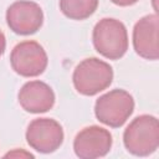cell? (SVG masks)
I'll use <instances>...</instances> for the list:
<instances>
[{
  "mask_svg": "<svg viewBox=\"0 0 159 159\" xmlns=\"http://www.w3.org/2000/svg\"><path fill=\"white\" fill-rule=\"evenodd\" d=\"M125 149L137 157L153 154L159 145V123L157 117L142 114L135 117L123 133Z\"/></svg>",
  "mask_w": 159,
  "mask_h": 159,
  "instance_id": "1",
  "label": "cell"
},
{
  "mask_svg": "<svg viewBox=\"0 0 159 159\" xmlns=\"http://www.w3.org/2000/svg\"><path fill=\"white\" fill-rule=\"evenodd\" d=\"M96 51L108 60H119L128 50V32L124 24L117 19L99 20L92 32Z\"/></svg>",
  "mask_w": 159,
  "mask_h": 159,
  "instance_id": "2",
  "label": "cell"
},
{
  "mask_svg": "<svg viewBox=\"0 0 159 159\" xmlns=\"http://www.w3.org/2000/svg\"><path fill=\"white\" fill-rule=\"evenodd\" d=\"M113 80V70L106 61L89 57L81 61L72 75L76 91L83 96H94L108 88Z\"/></svg>",
  "mask_w": 159,
  "mask_h": 159,
  "instance_id": "3",
  "label": "cell"
},
{
  "mask_svg": "<svg viewBox=\"0 0 159 159\" xmlns=\"http://www.w3.org/2000/svg\"><path fill=\"white\" fill-rule=\"evenodd\" d=\"M134 111V99L124 89L116 88L102 94L94 103L96 118L112 128L122 127Z\"/></svg>",
  "mask_w": 159,
  "mask_h": 159,
  "instance_id": "4",
  "label": "cell"
},
{
  "mask_svg": "<svg viewBox=\"0 0 159 159\" xmlns=\"http://www.w3.org/2000/svg\"><path fill=\"white\" fill-rule=\"evenodd\" d=\"M12 70L22 77H36L47 67L48 58L43 47L32 40L19 42L10 53Z\"/></svg>",
  "mask_w": 159,
  "mask_h": 159,
  "instance_id": "5",
  "label": "cell"
},
{
  "mask_svg": "<svg viewBox=\"0 0 159 159\" xmlns=\"http://www.w3.org/2000/svg\"><path fill=\"white\" fill-rule=\"evenodd\" d=\"M26 142L36 152L48 154L57 150L63 142L62 125L52 118H36L27 125Z\"/></svg>",
  "mask_w": 159,
  "mask_h": 159,
  "instance_id": "6",
  "label": "cell"
},
{
  "mask_svg": "<svg viewBox=\"0 0 159 159\" xmlns=\"http://www.w3.org/2000/svg\"><path fill=\"white\" fill-rule=\"evenodd\" d=\"M6 22L10 30L17 35H32L43 24V12L37 2L19 0L6 10Z\"/></svg>",
  "mask_w": 159,
  "mask_h": 159,
  "instance_id": "7",
  "label": "cell"
},
{
  "mask_svg": "<svg viewBox=\"0 0 159 159\" xmlns=\"http://www.w3.org/2000/svg\"><path fill=\"white\" fill-rule=\"evenodd\" d=\"M112 148L111 133L99 127L89 125L77 133L73 140L75 154L81 159H96L104 157Z\"/></svg>",
  "mask_w": 159,
  "mask_h": 159,
  "instance_id": "8",
  "label": "cell"
},
{
  "mask_svg": "<svg viewBox=\"0 0 159 159\" xmlns=\"http://www.w3.org/2000/svg\"><path fill=\"white\" fill-rule=\"evenodd\" d=\"M158 30L159 19L157 14L145 15L135 22L133 29V47L137 55L145 60H158Z\"/></svg>",
  "mask_w": 159,
  "mask_h": 159,
  "instance_id": "9",
  "label": "cell"
},
{
  "mask_svg": "<svg viewBox=\"0 0 159 159\" xmlns=\"http://www.w3.org/2000/svg\"><path fill=\"white\" fill-rule=\"evenodd\" d=\"M17 99L22 109L29 113H45L55 104V93L52 88L42 81H29L19 91Z\"/></svg>",
  "mask_w": 159,
  "mask_h": 159,
  "instance_id": "10",
  "label": "cell"
},
{
  "mask_svg": "<svg viewBox=\"0 0 159 159\" xmlns=\"http://www.w3.org/2000/svg\"><path fill=\"white\" fill-rule=\"evenodd\" d=\"M98 0H60L61 12L71 20H84L94 14Z\"/></svg>",
  "mask_w": 159,
  "mask_h": 159,
  "instance_id": "11",
  "label": "cell"
},
{
  "mask_svg": "<svg viewBox=\"0 0 159 159\" xmlns=\"http://www.w3.org/2000/svg\"><path fill=\"white\" fill-rule=\"evenodd\" d=\"M5 157H10V158H34V155L29 152H25L24 149H14L12 152H9L5 154Z\"/></svg>",
  "mask_w": 159,
  "mask_h": 159,
  "instance_id": "12",
  "label": "cell"
},
{
  "mask_svg": "<svg viewBox=\"0 0 159 159\" xmlns=\"http://www.w3.org/2000/svg\"><path fill=\"white\" fill-rule=\"evenodd\" d=\"M111 1L118 6H130V5H134L135 2H138L139 0H111Z\"/></svg>",
  "mask_w": 159,
  "mask_h": 159,
  "instance_id": "13",
  "label": "cell"
},
{
  "mask_svg": "<svg viewBox=\"0 0 159 159\" xmlns=\"http://www.w3.org/2000/svg\"><path fill=\"white\" fill-rule=\"evenodd\" d=\"M5 47H6L5 35H4V32L0 30V56H2V53H4V51H5Z\"/></svg>",
  "mask_w": 159,
  "mask_h": 159,
  "instance_id": "14",
  "label": "cell"
}]
</instances>
